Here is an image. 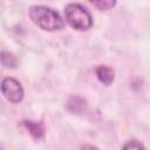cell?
I'll list each match as a JSON object with an SVG mask.
<instances>
[{"label": "cell", "instance_id": "1", "mask_svg": "<svg viewBox=\"0 0 150 150\" xmlns=\"http://www.w3.org/2000/svg\"><path fill=\"white\" fill-rule=\"evenodd\" d=\"M29 18L34 25L47 32H55L63 28V20L60 14L45 6H33L29 9Z\"/></svg>", "mask_w": 150, "mask_h": 150}, {"label": "cell", "instance_id": "2", "mask_svg": "<svg viewBox=\"0 0 150 150\" xmlns=\"http://www.w3.org/2000/svg\"><path fill=\"white\" fill-rule=\"evenodd\" d=\"M66 21L76 30H88L93 26L90 12L81 4H68L64 8Z\"/></svg>", "mask_w": 150, "mask_h": 150}, {"label": "cell", "instance_id": "3", "mask_svg": "<svg viewBox=\"0 0 150 150\" xmlns=\"http://www.w3.org/2000/svg\"><path fill=\"white\" fill-rule=\"evenodd\" d=\"M1 93L11 103H19L23 98V88L21 83L13 77H5L2 80Z\"/></svg>", "mask_w": 150, "mask_h": 150}, {"label": "cell", "instance_id": "4", "mask_svg": "<svg viewBox=\"0 0 150 150\" xmlns=\"http://www.w3.org/2000/svg\"><path fill=\"white\" fill-rule=\"evenodd\" d=\"M95 71H96V76L100 80V82H102L105 86H109L112 83V81L115 79V73H114V69L111 67L101 64L96 68Z\"/></svg>", "mask_w": 150, "mask_h": 150}, {"label": "cell", "instance_id": "5", "mask_svg": "<svg viewBox=\"0 0 150 150\" xmlns=\"http://www.w3.org/2000/svg\"><path fill=\"white\" fill-rule=\"evenodd\" d=\"M23 125L26 127V129L28 130V132L35 139H40V138L43 137L45 128H43V124L41 122H36V121H23Z\"/></svg>", "mask_w": 150, "mask_h": 150}, {"label": "cell", "instance_id": "6", "mask_svg": "<svg viewBox=\"0 0 150 150\" xmlns=\"http://www.w3.org/2000/svg\"><path fill=\"white\" fill-rule=\"evenodd\" d=\"M1 61L2 64L5 67H15L16 66V59L13 54L7 53V52H2L1 53Z\"/></svg>", "mask_w": 150, "mask_h": 150}, {"label": "cell", "instance_id": "7", "mask_svg": "<svg viewBox=\"0 0 150 150\" xmlns=\"http://www.w3.org/2000/svg\"><path fill=\"white\" fill-rule=\"evenodd\" d=\"M90 2L100 11H108L116 5L115 1H110V0H98V1H90Z\"/></svg>", "mask_w": 150, "mask_h": 150}, {"label": "cell", "instance_id": "8", "mask_svg": "<svg viewBox=\"0 0 150 150\" xmlns=\"http://www.w3.org/2000/svg\"><path fill=\"white\" fill-rule=\"evenodd\" d=\"M122 150H145V149H144V146L139 142H137L135 139H131V141L127 142L123 145Z\"/></svg>", "mask_w": 150, "mask_h": 150}, {"label": "cell", "instance_id": "9", "mask_svg": "<svg viewBox=\"0 0 150 150\" xmlns=\"http://www.w3.org/2000/svg\"><path fill=\"white\" fill-rule=\"evenodd\" d=\"M82 150H98V149H96V148H94L91 145H86V146L82 148Z\"/></svg>", "mask_w": 150, "mask_h": 150}]
</instances>
